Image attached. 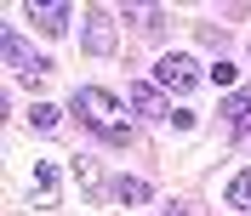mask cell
I'll use <instances>...</instances> for the list:
<instances>
[{"instance_id": "1", "label": "cell", "mask_w": 251, "mask_h": 216, "mask_svg": "<svg viewBox=\"0 0 251 216\" xmlns=\"http://www.w3.org/2000/svg\"><path fill=\"white\" fill-rule=\"evenodd\" d=\"M75 114L92 125V131L109 142V148H126V142H131V120H126L120 97L103 91V86H80V91H75Z\"/></svg>"}, {"instance_id": "2", "label": "cell", "mask_w": 251, "mask_h": 216, "mask_svg": "<svg viewBox=\"0 0 251 216\" xmlns=\"http://www.w3.org/2000/svg\"><path fill=\"white\" fill-rule=\"evenodd\" d=\"M200 80H205V68L188 57V51H166V57L154 63V86L160 91H194Z\"/></svg>"}, {"instance_id": "3", "label": "cell", "mask_w": 251, "mask_h": 216, "mask_svg": "<svg viewBox=\"0 0 251 216\" xmlns=\"http://www.w3.org/2000/svg\"><path fill=\"white\" fill-rule=\"evenodd\" d=\"M0 46H6V63H12V74L23 80V86H40V80H46V57H34V51L23 46V34H17V29L0 34Z\"/></svg>"}, {"instance_id": "4", "label": "cell", "mask_w": 251, "mask_h": 216, "mask_svg": "<svg viewBox=\"0 0 251 216\" xmlns=\"http://www.w3.org/2000/svg\"><path fill=\"white\" fill-rule=\"evenodd\" d=\"M80 46L92 51V57H114V51H120V34H114V12L109 6H92V12H86V40H80Z\"/></svg>"}, {"instance_id": "5", "label": "cell", "mask_w": 251, "mask_h": 216, "mask_svg": "<svg viewBox=\"0 0 251 216\" xmlns=\"http://www.w3.org/2000/svg\"><path fill=\"white\" fill-rule=\"evenodd\" d=\"M23 12H29V23H34L40 34H69V17H75L63 0H29Z\"/></svg>"}, {"instance_id": "6", "label": "cell", "mask_w": 251, "mask_h": 216, "mask_svg": "<svg viewBox=\"0 0 251 216\" xmlns=\"http://www.w3.org/2000/svg\"><path fill=\"white\" fill-rule=\"evenodd\" d=\"M223 120H228V131H234V137H246V131H251V86L228 91V103H223Z\"/></svg>"}, {"instance_id": "7", "label": "cell", "mask_w": 251, "mask_h": 216, "mask_svg": "<svg viewBox=\"0 0 251 216\" xmlns=\"http://www.w3.org/2000/svg\"><path fill=\"white\" fill-rule=\"evenodd\" d=\"M126 103L137 108L143 120H166V91H160V86H143V80H137V86H131V97H126Z\"/></svg>"}, {"instance_id": "8", "label": "cell", "mask_w": 251, "mask_h": 216, "mask_svg": "<svg viewBox=\"0 0 251 216\" xmlns=\"http://www.w3.org/2000/svg\"><path fill=\"white\" fill-rule=\"evenodd\" d=\"M29 194H34V205H57V165H51V159H40V165H34Z\"/></svg>"}, {"instance_id": "9", "label": "cell", "mask_w": 251, "mask_h": 216, "mask_svg": "<svg viewBox=\"0 0 251 216\" xmlns=\"http://www.w3.org/2000/svg\"><path fill=\"white\" fill-rule=\"evenodd\" d=\"M109 199H120V205H143V199H154V188L143 182V176H114V182H109Z\"/></svg>"}, {"instance_id": "10", "label": "cell", "mask_w": 251, "mask_h": 216, "mask_svg": "<svg viewBox=\"0 0 251 216\" xmlns=\"http://www.w3.org/2000/svg\"><path fill=\"white\" fill-rule=\"evenodd\" d=\"M228 205L234 211H251V171H240L234 182H228Z\"/></svg>"}, {"instance_id": "11", "label": "cell", "mask_w": 251, "mask_h": 216, "mask_svg": "<svg viewBox=\"0 0 251 216\" xmlns=\"http://www.w3.org/2000/svg\"><path fill=\"white\" fill-rule=\"evenodd\" d=\"M75 176H80V188H86V194H109V188H103V176H97V165H92V159H75Z\"/></svg>"}, {"instance_id": "12", "label": "cell", "mask_w": 251, "mask_h": 216, "mask_svg": "<svg viewBox=\"0 0 251 216\" xmlns=\"http://www.w3.org/2000/svg\"><path fill=\"white\" fill-rule=\"evenodd\" d=\"M57 120H63L57 103H34V108H29V125H40V131H57Z\"/></svg>"}]
</instances>
